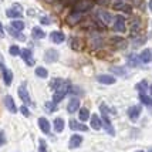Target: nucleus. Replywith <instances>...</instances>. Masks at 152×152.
<instances>
[{
	"label": "nucleus",
	"mask_w": 152,
	"mask_h": 152,
	"mask_svg": "<svg viewBox=\"0 0 152 152\" xmlns=\"http://www.w3.org/2000/svg\"><path fill=\"white\" fill-rule=\"evenodd\" d=\"M94 7V0H78L75 4H74L73 10L75 13H84L88 12Z\"/></svg>",
	"instance_id": "1"
},
{
	"label": "nucleus",
	"mask_w": 152,
	"mask_h": 152,
	"mask_svg": "<svg viewBox=\"0 0 152 152\" xmlns=\"http://www.w3.org/2000/svg\"><path fill=\"white\" fill-rule=\"evenodd\" d=\"M0 70H1V74H3V81H4V84H6V86H10V84L13 83V73H12L9 68H6L4 63H3L1 54H0Z\"/></svg>",
	"instance_id": "2"
},
{
	"label": "nucleus",
	"mask_w": 152,
	"mask_h": 152,
	"mask_svg": "<svg viewBox=\"0 0 152 152\" xmlns=\"http://www.w3.org/2000/svg\"><path fill=\"white\" fill-rule=\"evenodd\" d=\"M20 56H21V58L24 60V63H26L27 66H30V67L34 66V57H33L31 50H28V48L20 50Z\"/></svg>",
	"instance_id": "3"
},
{
	"label": "nucleus",
	"mask_w": 152,
	"mask_h": 152,
	"mask_svg": "<svg viewBox=\"0 0 152 152\" xmlns=\"http://www.w3.org/2000/svg\"><path fill=\"white\" fill-rule=\"evenodd\" d=\"M101 121H102V126L105 128L107 132L110 134V135H115V129H114L113 124H111V121H110L107 114H101Z\"/></svg>",
	"instance_id": "4"
},
{
	"label": "nucleus",
	"mask_w": 152,
	"mask_h": 152,
	"mask_svg": "<svg viewBox=\"0 0 152 152\" xmlns=\"http://www.w3.org/2000/svg\"><path fill=\"white\" fill-rule=\"evenodd\" d=\"M114 28H115V31H118V33H124L125 31V20L122 16H115L114 17Z\"/></svg>",
	"instance_id": "5"
},
{
	"label": "nucleus",
	"mask_w": 152,
	"mask_h": 152,
	"mask_svg": "<svg viewBox=\"0 0 152 152\" xmlns=\"http://www.w3.org/2000/svg\"><path fill=\"white\" fill-rule=\"evenodd\" d=\"M97 81L101 83V84H105V86H111V84H115L117 80L114 75H110V74H101L97 77Z\"/></svg>",
	"instance_id": "6"
},
{
	"label": "nucleus",
	"mask_w": 152,
	"mask_h": 152,
	"mask_svg": "<svg viewBox=\"0 0 152 152\" xmlns=\"http://www.w3.org/2000/svg\"><path fill=\"white\" fill-rule=\"evenodd\" d=\"M141 111H142L141 105H132L131 108H129V110H128V117H129V119L135 122V121L139 118V115H141Z\"/></svg>",
	"instance_id": "7"
},
{
	"label": "nucleus",
	"mask_w": 152,
	"mask_h": 152,
	"mask_svg": "<svg viewBox=\"0 0 152 152\" xmlns=\"http://www.w3.org/2000/svg\"><path fill=\"white\" fill-rule=\"evenodd\" d=\"M19 97H20V99H21L24 104H28V105L31 104V98H30L28 91L26 90V86H24V84L19 87Z\"/></svg>",
	"instance_id": "8"
},
{
	"label": "nucleus",
	"mask_w": 152,
	"mask_h": 152,
	"mask_svg": "<svg viewBox=\"0 0 152 152\" xmlns=\"http://www.w3.org/2000/svg\"><path fill=\"white\" fill-rule=\"evenodd\" d=\"M113 7L115 9V10H119V12H124V13L129 14L131 12H132V7L129 6V4H126V3H124V1H115L113 4Z\"/></svg>",
	"instance_id": "9"
},
{
	"label": "nucleus",
	"mask_w": 152,
	"mask_h": 152,
	"mask_svg": "<svg viewBox=\"0 0 152 152\" xmlns=\"http://www.w3.org/2000/svg\"><path fill=\"white\" fill-rule=\"evenodd\" d=\"M81 142H83V137L78 135V134H74V135H71V138H70L68 146H70V149H75V148H78L81 145Z\"/></svg>",
	"instance_id": "10"
},
{
	"label": "nucleus",
	"mask_w": 152,
	"mask_h": 152,
	"mask_svg": "<svg viewBox=\"0 0 152 152\" xmlns=\"http://www.w3.org/2000/svg\"><path fill=\"white\" fill-rule=\"evenodd\" d=\"M44 60H46V63H54V61L58 60V53L56 50H53V48H50L44 54Z\"/></svg>",
	"instance_id": "11"
},
{
	"label": "nucleus",
	"mask_w": 152,
	"mask_h": 152,
	"mask_svg": "<svg viewBox=\"0 0 152 152\" xmlns=\"http://www.w3.org/2000/svg\"><path fill=\"white\" fill-rule=\"evenodd\" d=\"M4 105H6V108L12 114H16V113H17V107H16L13 98H12L10 95H6V97H4Z\"/></svg>",
	"instance_id": "12"
},
{
	"label": "nucleus",
	"mask_w": 152,
	"mask_h": 152,
	"mask_svg": "<svg viewBox=\"0 0 152 152\" xmlns=\"http://www.w3.org/2000/svg\"><path fill=\"white\" fill-rule=\"evenodd\" d=\"M90 124H91V128L95 129V131H98V129L102 128V121H101V118H99L97 114H93V115H91V121H90Z\"/></svg>",
	"instance_id": "13"
},
{
	"label": "nucleus",
	"mask_w": 152,
	"mask_h": 152,
	"mask_svg": "<svg viewBox=\"0 0 152 152\" xmlns=\"http://www.w3.org/2000/svg\"><path fill=\"white\" fill-rule=\"evenodd\" d=\"M50 39L56 44H61L66 40V36H64V33H61V31H53V33L50 34Z\"/></svg>",
	"instance_id": "14"
},
{
	"label": "nucleus",
	"mask_w": 152,
	"mask_h": 152,
	"mask_svg": "<svg viewBox=\"0 0 152 152\" xmlns=\"http://www.w3.org/2000/svg\"><path fill=\"white\" fill-rule=\"evenodd\" d=\"M70 128L73 131H88V126L87 125H83V124H78L77 119H70Z\"/></svg>",
	"instance_id": "15"
},
{
	"label": "nucleus",
	"mask_w": 152,
	"mask_h": 152,
	"mask_svg": "<svg viewBox=\"0 0 152 152\" xmlns=\"http://www.w3.org/2000/svg\"><path fill=\"white\" fill-rule=\"evenodd\" d=\"M39 126H40V129H41L44 134H50V122H48V119L47 118L40 117L39 118Z\"/></svg>",
	"instance_id": "16"
},
{
	"label": "nucleus",
	"mask_w": 152,
	"mask_h": 152,
	"mask_svg": "<svg viewBox=\"0 0 152 152\" xmlns=\"http://www.w3.org/2000/svg\"><path fill=\"white\" fill-rule=\"evenodd\" d=\"M151 50L149 48H145V50H142V53L139 54V60H141V63H144V64H148V63H151L152 60V56H151Z\"/></svg>",
	"instance_id": "17"
},
{
	"label": "nucleus",
	"mask_w": 152,
	"mask_h": 152,
	"mask_svg": "<svg viewBox=\"0 0 152 152\" xmlns=\"http://www.w3.org/2000/svg\"><path fill=\"white\" fill-rule=\"evenodd\" d=\"M78 108H80V99L77 98H73L67 104V111L70 114H74L75 111H78Z\"/></svg>",
	"instance_id": "18"
},
{
	"label": "nucleus",
	"mask_w": 152,
	"mask_h": 152,
	"mask_svg": "<svg viewBox=\"0 0 152 152\" xmlns=\"http://www.w3.org/2000/svg\"><path fill=\"white\" fill-rule=\"evenodd\" d=\"M98 17L101 19V21H104L105 24H110V23L113 21V19H114L113 16H111L110 13H107L105 10H99V12H98Z\"/></svg>",
	"instance_id": "19"
},
{
	"label": "nucleus",
	"mask_w": 152,
	"mask_h": 152,
	"mask_svg": "<svg viewBox=\"0 0 152 152\" xmlns=\"http://www.w3.org/2000/svg\"><path fill=\"white\" fill-rule=\"evenodd\" d=\"M53 125H54V131H56V132H63V129H64V119L56 118L53 122Z\"/></svg>",
	"instance_id": "20"
},
{
	"label": "nucleus",
	"mask_w": 152,
	"mask_h": 152,
	"mask_svg": "<svg viewBox=\"0 0 152 152\" xmlns=\"http://www.w3.org/2000/svg\"><path fill=\"white\" fill-rule=\"evenodd\" d=\"M6 16L10 17V19H21V12H20V10H16V9H7Z\"/></svg>",
	"instance_id": "21"
},
{
	"label": "nucleus",
	"mask_w": 152,
	"mask_h": 152,
	"mask_svg": "<svg viewBox=\"0 0 152 152\" xmlns=\"http://www.w3.org/2000/svg\"><path fill=\"white\" fill-rule=\"evenodd\" d=\"M135 90H137L139 94H145V91L148 90V83H146V80H142V81H139L138 84L135 86Z\"/></svg>",
	"instance_id": "22"
},
{
	"label": "nucleus",
	"mask_w": 152,
	"mask_h": 152,
	"mask_svg": "<svg viewBox=\"0 0 152 152\" xmlns=\"http://www.w3.org/2000/svg\"><path fill=\"white\" fill-rule=\"evenodd\" d=\"M111 73L122 75V77H126V75H128V71H126V68H124V67H111Z\"/></svg>",
	"instance_id": "23"
},
{
	"label": "nucleus",
	"mask_w": 152,
	"mask_h": 152,
	"mask_svg": "<svg viewBox=\"0 0 152 152\" xmlns=\"http://www.w3.org/2000/svg\"><path fill=\"white\" fill-rule=\"evenodd\" d=\"M33 37L34 39H39V40H41V39H44L46 37V33L40 28V27H33Z\"/></svg>",
	"instance_id": "24"
},
{
	"label": "nucleus",
	"mask_w": 152,
	"mask_h": 152,
	"mask_svg": "<svg viewBox=\"0 0 152 152\" xmlns=\"http://www.w3.org/2000/svg\"><path fill=\"white\" fill-rule=\"evenodd\" d=\"M12 28L17 30V31H21V30L24 28V23L20 19H14L13 21H12Z\"/></svg>",
	"instance_id": "25"
},
{
	"label": "nucleus",
	"mask_w": 152,
	"mask_h": 152,
	"mask_svg": "<svg viewBox=\"0 0 152 152\" xmlns=\"http://www.w3.org/2000/svg\"><path fill=\"white\" fill-rule=\"evenodd\" d=\"M36 75L40 77V78H47L48 77V71H47L44 67H37L36 68Z\"/></svg>",
	"instance_id": "26"
},
{
	"label": "nucleus",
	"mask_w": 152,
	"mask_h": 152,
	"mask_svg": "<svg viewBox=\"0 0 152 152\" xmlns=\"http://www.w3.org/2000/svg\"><path fill=\"white\" fill-rule=\"evenodd\" d=\"M78 117L81 121H87V119L90 118V111L87 110V108H78Z\"/></svg>",
	"instance_id": "27"
},
{
	"label": "nucleus",
	"mask_w": 152,
	"mask_h": 152,
	"mask_svg": "<svg viewBox=\"0 0 152 152\" xmlns=\"http://www.w3.org/2000/svg\"><path fill=\"white\" fill-rule=\"evenodd\" d=\"M63 83H64V80H63V78H54V80H51V81H50V88L56 91V90H57V88H58Z\"/></svg>",
	"instance_id": "28"
},
{
	"label": "nucleus",
	"mask_w": 152,
	"mask_h": 152,
	"mask_svg": "<svg viewBox=\"0 0 152 152\" xmlns=\"http://www.w3.org/2000/svg\"><path fill=\"white\" fill-rule=\"evenodd\" d=\"M139 99H141V102H142L144 105L152 107V98L151 97H148V95H145V94H139Z\"/></svg>",
	"instance_id": "29"
},
{
	"label": "nucleus",
	"mask_w": 152,
	"mask_h": 152,
	"mask_svg": "<svg viewBox=\"0 0 152 152\" xmlns=\"http://www.w3.org/2000/svg\"><path fill=\"white\" fill-rule=\"evenodd\" d=\"M9 33L12 34L13 37H16V39L21 40V41H24V40H26V37H24L23 34H20V31H17V30H14V28H12V27H9Z\"/></svg>",
	"instance_id": "30"
},
{
	"label": "nucleus",
	"mask_w": 152,
	"mask_h": 152,
	"mask_svg": "<svg viewBox=\"0 0 152 152\" xmlns=\"http://www.w3.org/2000/svg\"><path fill=\"white\" fill-rule=\"evenodd\" d=\"M138 58H137V56H134V54H129L128 56V64L129 66H132V67H137L138 66Z\"/></svg>",
	"instance_id": "31"
},
{
	"label": "nucleus",
	"mask_w": 152,
	"mask_h": 152,
	"mask_svg": "<svg viewBox=\"0 0 152 152\" xmlns=\"http://www.w3.org/2000/svg\"><path fill=\"white\" fill-rule=\"evenodd\" d=\"M80 19H81V13H75V12H74V13L71 14V16H68V21H70L71 24L77 23V21H78Z\"/></svg>",
	"instance_id": "32"
},
{
	"label": "nucleus",
	"mask_w": 152,
	"mask_h": 152,
	"mask_svg": "<svg viewBox=\"0 0 152 152\" xmlns=\"http://www.w3.org/2000/svg\"><path fill=\"white\" fill-rule=\"evenodd\" d=\"M9 53L12 54V56H20L19 46H10V48H9Z\"/></svg>",
	"instance_id": "33"
},
{
	"label": "nucleus",
	"mask_w": 152,
	"mask_h": 152,
	"mask_svg": "<svg viewBox=\"0 0 152 152\" xmlns=\"http://www.w3.org/2000/svg\"><path fill=\"white\" fill-rule=\"evenodd\" d=\"M39 151L40 152H47V145H46V141L44 139H40L39 141Z\"/></svg>",
	"instance_id": "34"
},
{
	"label": "nucleus",
	"mask_w": 152,
	"mask_h": 152,
	"mask_svg": "<svg viewBox=\"0 0 152 152\" xmlns=\"http://www.w3.org/2000/svg\"><path fill=\"white\" fill-rule=\"evenodd\" d=\"M46 108L50 111V113H53V111H56V108H57V104H54L53 101L51 102H47L46 104Z\"/></svg>",
	"instance_id": "35"
},
{
	"label": "nucleus",
	"mask_w": 152,
	"mask_h": 152,
	"mask_svg": "<svg viewBox=\"0 0 152 152\" xmlns=\"http://www.w3.org/2000/svg\"><path fill=\"white\" fill-rule=\"evenodd\" d=\"M20 113L23 114L24 117H30V111H28V108H27L26 105H23L21 108H20Z\"/></svg>",
	"instance_id": "36"
},
{
	"label": "nucleus",
	"mask_w": 152,
	"mask_h": 152,
	"mask_svg": "<svg viewBox=\"0 0 152 152\" xmlns=\"http://www.w3.org/2000/svg\"><path fill=\"white\" fill-rule=\"evenodd\" d=\"M6 144V134L4 131H0V146Z\"/></svg>",
	"instance_id": "37"
},
{
	"label": "nucleus",
	"mask_w": 152,
	"mask_h": 152,
	"mask_svg": "<svg viewBox=\"0 0 152 152\" xmlns=\"http://www.w3.org/2000/svg\"><path fill=\"white\" fill-rule=\"evenodd\" d=\"M40 23H41V24H50V23H51V21H50V19H48V17H41V19H40Z\"/></svg>",
	"instance_id": "38"
},
{
	"label": "nucleus",
	"mask_w": 152,
	"mask_h": 152,
	"mask_svg": "<svg viewBox=\"0 0 152 152\" xmlns=\"http://www.w3.org/2000/svg\"><path fill=\"white\" fill-rule=\"evenodd\" d=\"M144 41H145V39H138V40H135V41H134V47L141 46V44H142Z\"/></svg>",
	"instance_id": "39"
},
{
	"label": "nucleus",
	"mask_w": 152,
	"mask_h": 152,
	"mask_svg": "<svg viewBox=\"0 0 152 152\" xmlns=\"http://www.w3.org/2000/svg\"><path fill=\"white\" fill-rule=\"evenodd\" d=\"M138 28H139V21L137 20V23H135V21L132 23V31H135V30L138 31Z\"/></svg>",
	"instance_id": "40"
},
{
	"label": "nucleus",
	"mask_w": 152,
	"mask_h": 152,
	"mask_svg": "<svg viewBox=\"0 0 152 152\" xmlns=\"http://www.w3.org/2000/svg\"><path fill=\"white\" fill-rule=\"evenodd\" d=\"M3 33H4V28H3V24L0 23V37L3 36Z\"/></svg>",
	"instance_id": "41"
},
{
	"label": "nucleus",
	"mask_w": 152,
	"mask_h": 152,
	"mask_svg": "<svg viewBox=\"0 0 152 152\" xmlns=\"http://www.w3.org/2000/svg\"><path fill=\"white\" fill-rule=\"evenodd\" d=\"M149 10L152 12V0H149Z\"/></svg>",
	"instance_id": "42"
},
{
	"label": "nucleus",
	"mask_w": 152,
	"mask_h": 152,
	"mask_svg": "<svg viewBox=\"0 0 152 152\" xmlns=\"http://www.w3.org/2000/svg\"><path fill=\"white\" fill-rule=\"evenodd\" d=\"M149 90H151V94H152V86H151V88H149Z\"/></svg>",
	"instance_id": "43"
},
{
	"label": "nucleus",
	"mask_w": 152,
	"mask_h": 152,
	"mask_svg": "<svg viewBox=\"0 0 152 152\" xmlns=\"http://www.w3.org/2000/svg\"><path fill=\"white\" fill-rule=\"evenodd\" d=\"M137 152H144V151H137Z\"/></svg>",
	"instance_id": "44"
},
{
	"label": "nucleus",
	"mask_w": 152,
	"mask_h": 152,
	"mask_svg": "<svg viewBox=\"0 0 152 152\" xmlns=\"http://www.w3.org/2000/svg\"><path fill=\"white\" fill-rule=\"evenodd\" d=\"M149 152H152V149H151V151H149Z\"/></svg>",
	"instance_id": "45"
}]
</instances>
